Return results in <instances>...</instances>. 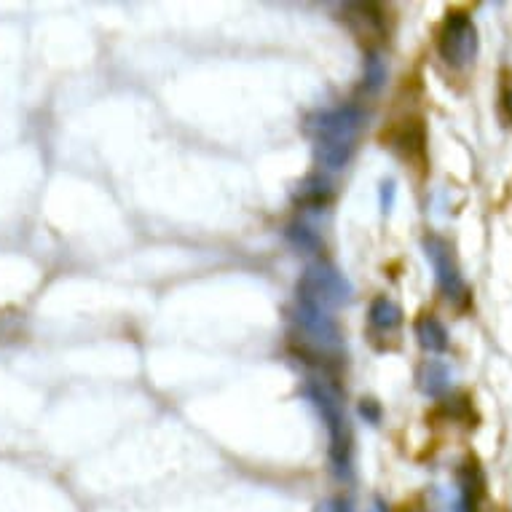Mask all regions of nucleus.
Here are the masks:
<instances>
[{
  "instance_id": "nucleus-1",
  "label": "nucleus",
  "mask_w": 512,
  "mask_h": 512,
  "mask_svg": "<svg viewBox=\"0 0 512 512\" xmlns=\"http://www.w3.org/2000/svg\"><path fill=\"white\" fill-rule=\"evenodd\" d=\"M368 121V113L360 105H338L322 110L309 121V132L314 135L317 164L325 172H341L352 161L357 151V137Z\"/></svg>"
},
{
  "instance_id": "nucleus-2",
  "label": "nucleus",
  "mask_w": 512,
  "mask_h": 512,
  "mask_svg": "<svg viewBox=\"0 0 512 512\" xmlns=\"http://www.w3.org/2000/svg\"><path fill=\"white\" fill-rule=\"evenodd\" d=\"M303 397L309 400L319 421L328 429V454L333 470L338 478H349L352 475V427L346 419L341 392L325 378H309L303 387Z\"/></svg>"
},
{
  "instance_id": "nucleus-3",
  "label": "nucleus",
  "mask_w": 512,
  "mask_h": 512,
  "mask_svg": "<svg viewBox=\"0 0 512 512\" xmlns=\"http://www.w3.org/2000/svg\"><path fill=\"white\" fill-rule=\"evenodd\" d=\"M295 328H298V336H301L306 352H311L317 360H341L344 354V338H341V330H338V322L333 319L330 309L319 306V303L309 301V298H301L295 301Z\"/></svg>"
},
{
  "instance_id": "nucleus-4",
  "label": "nucleus",
  "mask_w": 512,
  "mask_h": 512,
  "mask_svg": "<svg viewBox=\"0 0 512 512\" xmlns=\"http://www.w3.org/2000/svg\"><path fill=\"white\" fill-rule=\"evenodd\" d=\"M421 250H424V258L432 266V274H435V282L440 287V293L445 295V301L454 303L459 309L470 306V287L464 282L459 261H456L454 244L443 239V236L427 234L424 242H421Z\"/></svg>"
},
{
  "instance_id": "nucleus-5",
  "label": "nucleus",
  "mask_w": 512,
  "mask_h": 512,
  "mask_svg": "<svg viewBox=\"0 0 512 512\" xmlns=\"http://www.w3.org/2000/svg\"><path fill=\"white\" fill-rule=\"evenodd\" d=\"M437 54L448 68L462 70L478 57V27L470 14L448 11L445 22L437 33Z\"/></svg>"
},
{
  "instance_id": "nucleus-6",
  "label": "nucleus",
  "mask_w": 512,
  "mask_h": 512,
  "mask_svg": "<svg viewBox=\"0 0 512 512\" xmlns=\"http://www.w3.org/2000/svg\"><path fill=\"white\" fill-rule=\"evenodd\" d=\"M298 295L325 306V309H333V306H344L352 301L354 287L333 263L317 261L303 271L301 282H298Z\"/></svg>"
},
{
  "instance_id": "nucleus-7",
  "label": "nucleus",
  "mask_w": 512,
  "mask_h": 512,
  "mask_svg": "<svg viewBox=\"0 0 512 512\" xmlns=\"http://www.w3.org/2000/svg\"><path fill=\"white\" fill-rule=\"evenodd\" d=\"M344 22L360 41H373V38L387 35V19L376 3H349L344 6Z\"/></svg>"
},
{
  "instance_id": "nucleus-8",
  "label": "nucleus",
  "mask_w": 512,
  "mask_h": 512,
  "mask_svg": "<svg viewBox=\"0 0 512 512\" xmlns=\"http://www.w3.org/2000/svg\"><path fill=\"white\" fill-rule=\"evenodd\" d=\"M480 496H483V475L475 459L462 464L459 470V488H456V499L448 512H478Z\"/></svg>"
},
{
  "instance_id": "nucleus-9",
  "label": "nucleus",
  "mask_w": 512,
  "mask_h": 512,
  "mask_svg": "<svg viewBox=\"0 0 512 512\" xmlns=\"http://www.w3.org/2000/svg\"><path fill=\"white\" fill-rule=\"evenodd\" d=\"M368 325L381 338L397 336V330L403 328V309L387 295H378L376 301L370 303Z\"/></svg>"
},
{
  "instance_id": "nucleus-10",
  "label": "nucleus",
  "mask_w": 512,
  "mask_h": 512,
  "mask_svg": "<svg viewBox=\"0 0 512 512\" xmlns=\"http://www.w3.org/2000/svg\"><path fill=\"white\" fill-rule=\"evenodd\" d=\"M451 368H448V362L443 360H424L416 370V387L421 389V395L427 397H440L448 395V389H451Z\"/></svg>"
},
{
  "instance_id": "nucleus-11",
  "label": "nucleus",
  "mask_w": 512,
  "mask_h": 512,
  "mask_svg": "<svg viewBox=\"0 0 512 512\" xmlns=\"http://www.w3.org/2000/svg\"><path fill=\"white\" fill-rule=\"evenodd\" d=\"M413 333L419 338L421 349L429 354H445L448 346H451V336H448V330L435 314H421L416 319V325H413Z\"/></svg>"
},
{
  "instance_id": "nucleus-12",
  "label": "nucleus",
  "mask_w": 512,
  "mask_h": 512,
  "mask_svg": "<svg viewBox=\"0 0 512 512\" xmlns=\"http://www.w3.org/2000/svg\"><path fill=\"white\" fill-rule=\"evenodd\" d=\"M389 68H387V59L384 54L376 49H368L365 54V62H362V89L368 94L381 92V86L387 84Z\"/></svg>"
},
{
  "instance_id": "nucleus-13",
  "label": "nucleus",
  "mask_w": 512,
  "mask_h": 512,
  "mask_svg": "<svg viewBox=\"0 0 512 512\" xmlns=\"http://www.w3.org/2000/svg\"><path fill=\"white\" fill-rule=\"evenodd\" d=\"M330 196V180L322 175H311L306 177L301 183V191H298V199H301L303 207H311V210H322V207H328Z\"/></svg>"
},
{
  "instance_id": "nucleus-14",
  "label": "nucleus",
  "mask_w": 512,
  "mask_h": 512,
  "mask_svg": "<svg viewBox=\"0 0 512 512\" xmlns=\"http://www.w3.org/2000/svg\"><path fill=\"white\" fill-rule=\"evenodd\" d=\"M287 239L293 242L295 250L306 252V255H311V252H319V247H322L319 236L314 234L309 226H303V223H295V226L287 228Z\"/></svg>"
},
{
  "instance_id": "nucleus-15",
  "label": "nucleus",
  "mask_w": 512,
  "mask_h": 512,
  "mask_svg": "<svg viewBox=\"0 0 512 512\" xmlns=\"http://www.w3.org/2000/svg\"><path fill=\"white\" fill-rule=\"evenodd\" d=\"M395 199H397V183L392 177H387L381 188H378V204H381V212L387 215V212L395 210Z\"/></svg>"
},
{
  "instance_id": "nucleus-16",
  "label": "nucleus",
  "mask_w": 512,
  "mask_h": 512,
  "mask_svg": "<svg viewBox=\"0 0 512 512\" xmlns=\"http://www.w3.org/2000/svg\"><path fill=\"white\" fill-rule=\"evenodd\" d=\"M499 102H502V113L504 118H507V124L512 126V76H504Z\"/></svg>"
},
{
  "instance_id": "nucleus-17",
  "label": "nucleus",
  "mask_w": 512,
  "mask_h": 512,
  "mask_svg": "<svg viewBox=\"0 0 512 512\" xmlns=\"http://www.w3.org/2000/svg\"><path fill=\"white\" fill-rule=\"evenodd\" d=\"M317 512H354V510H352V502H349V499H344V496H333V499L319 502Z\"/></svg>"
},
{
  "instance_id": "nucleus-18",
  "label": "nucleus",
  "mask_w": 512,
  "mask_h": 512,
  "mask_svg": "<svg viewBox=\"0 0 512 512\" xmlns=\"http://www.w3.org/2000/svg\"><path fill=\"white\" fill-rule=\"evenodd\" d=\"M360 416L368 421V424H378V421H381V408H378L376 400H362Z\"/></svg>"
}]
</instances>
